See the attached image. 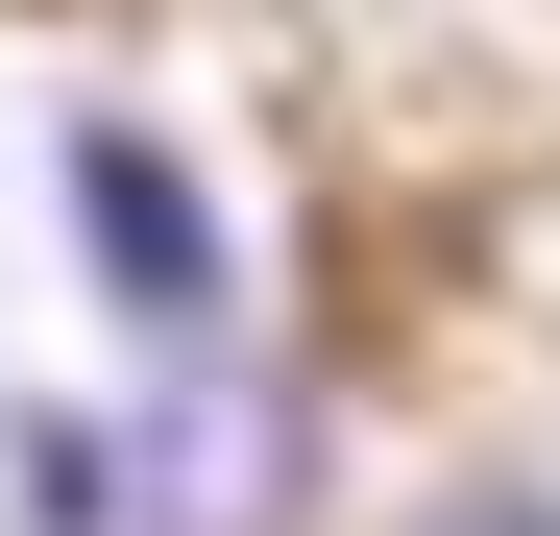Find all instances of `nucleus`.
I'll list each match as a JSON object with an SVG mask.
<instances>
[{"instance_id": "1", "label": "nucleus", "mask_w": 560, "mask_h": 536, "mask_svg": "<svg viewBox=\"0 0 560 536\" xmlns=\"http://www.w3.org/2000/svg\"><path fill=\"white\" fill-rule=\"evenodd\" d=\"M73 220H98V268H122V293H147V317H196V293H220V244H196V196H171V171H147L122 123H98V147H73Z\"/></svg>"}, {"instance_id": "2", "label": "nucleus", "mask_w": 560, "mask_h": 536, "mask_svg": "<svg viewBox=\"0 0 560 536\" xmlns=\"http://www.w3.org/2000/svg\"><path fill=\"white\" fill-rule=\"evenodd\" d=\"M439 536H560V512H536V488H488V512H439Z\"/></svg>"}]
</instances>
